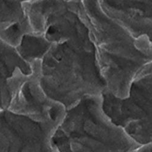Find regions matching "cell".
Listing matches in <instances>:
<instances>
[{
	"label": "cell",
	"instance_id": "1",
	"mask_svg": "<svg viewBox=\"0 0 152 152\" xmlns=\"http://www.w3.org/2000/svg\"><path fill=\"white\" fill-rule=\"evenodd\" d=\"M31 15L35 32L51 43L40 65L46 96L68 110L85 96L106 91L90 31L71 0H34Z\"/></svg>",
	"mask_w": 152,
	"mask_h": 152
},
{
	"label": "cell",
	"instance_id": "2",
	"mask_svg": "<svg viewBox=\"0 0 152 152\" xmlns=\"http://www.w3.org/2000/svg\"><path fill=\"white\" fill-rule=\"evenodd\" d=\"M71 2L90 31L107 90L118 98H126L137 73L152 61L138 50L130 34L105 13L99 0Z\"/></svg>",
	"mask_w": 152,
	"mask_h": 152
},
{
	"label": "cell",
	"instance_id": "3",
	"mask_svg": "<svg viewBox=\"0 0 152 152\" xmlns=\"http://www.w3.org/2000/svg\"><path fill=\"white\" fill-rule=\"evenodd\" d=\"M52 146L55 152H136L140 147L107 115L102 95L85 96L66 110Z\"/></svg>",
	"mask_w": 152,
	"mask_h": 152
},
{
	"label": "cell",
	"instance_id": "4",
	"mask_svg": "<svg viewBox=\"0 0 152 152\" xmlns=\"http://www.w3.org/2000/svg\"><path fill=\"white\" fill-rule=\"evenodd\" d=\"M107 115L139 146L152 144V61L132 80L126 98L107 90L102 94Z\"/></svg>",
	"mask_w": 152,
	"mask_h": 152
},
{
	"label": "cell",
	"instance_id": "5",
	"mask_svg": "<svg viewBox=\"0 0 152 152\" xmlns=\"http://www.w3.org/2000/svg\"><path fill=\"white\" fill-rule=\"evenodd\" d=\"M60 123L0 110V152H55L52 138Z\"/></svg>",
	"mask_w": 152,
	"mask_h": 152
},
{
	"label": "cell",
	"instance_id": "6",
	"mask_svg": "<svg viewBox=\"0 0 152 152\" xmlns=\"http://www.w3.org/2000/svg\"><path fill=\"white\" fill-rule=\"evenodd\" d=\"M99 4L134 40L145 36L152 43V1L99 0Z\"/></svg>",
	"mask_w": 152,
	"mask_h": 152
},
{
	"label": "cell",
	"instance_id": "7",
	"mask_svg": "<svg viewBox=\"0 0 152 152\" xmlns=\"http://www.w3.org/2000/svg\"><path fill=\"white\" fill-rule=\"evenodd\" d=\"M32 73L15 48L0 40V110L10 107L20 88Z\"/></svg>",
	"mask_w": 152,
	"mask_h": 152
},
{
	"label": "cell",
	"instance_id": "8",
	"mask_svg": "<svg viewBox=\"0 0 152 152\" xmlns=\"http://www.w3.org/2000/svg\"><path fill=\"white\" fill-rule=\"evenodd\" d=\"M32 33L25 1H0V40L16 48Z\"/></svg>",
	"mask_w": 152,
	"mask_h": 152
},
{
	"label": "cell",
	"instance_id": "9",
	"mask_svg": "<svg viewBox=\"0 0 152 152\" xmlns=\"http://www.w3.org/2000/svg\"><path fill=\"white\" fill-rule=\"evenodd\" d=\"M51 43L43 35L30 34L24 36L15 48L20 56L28 63L43 58Z\"/></svg>",
	"mask_w": 152,
	"mask_h": 152
},
{
	"label": "cell",
	"instance_id": "10",
	"mask_svg": "<svg viewBox=\"0 0 152 152\" xmlns=\"http://www.w3.org/2000/svg\"><path fill=\"white\" fill-rule=\"evenodd\" d=\"M136 152H152V144L140 146Z\"/></svg>",
	"mask_w": 152,
	"mask_h": 152
}]
</instances>
